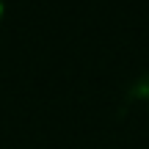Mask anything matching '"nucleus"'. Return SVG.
<instances>
[{
  "instance_id": "obj_1",
  "label": "nucleus",
  "mask_w": 149,
  "mask_h": 149,
  "mask_svg": "<svg viewBox=\"0 0 149 149\" xmlns=\"http://www.w3.org/2000/svg\"><path fill=\"white\" fill-rule=\"evenodd\" d=\"M0 8H3V6H0Z\"/></svg>"
}]
</instances>
